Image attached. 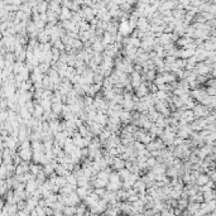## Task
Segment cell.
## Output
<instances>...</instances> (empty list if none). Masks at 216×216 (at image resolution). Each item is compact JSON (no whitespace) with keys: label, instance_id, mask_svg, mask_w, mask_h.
I'll list each match as a JSON object with an SVG mask.
<instances>
[{"label":"cell","instance_id":"1","mask_svg":"<svg viewBox=\"0 0 216 216\" xmlns=\"http://www.w3.org/2000/svg\"><path fill=\"white\" fill-rule=\"evenodd\" d=\"M119 119L121 121V124H128L129 121L131 120V111H128V110H121L119 113Z\"/></svg>","mask_w":216,"mask_h":216},{"label":"cell","instance_id":"2","mask_svg":"<svg viewBox=\"0 0 216 216\" xmlns=\"http://www.w3.org/2000/svg\"><path fill=\"white\" fill-rule=\"evenodd\" d=\"M124 166H125V161H124V159H121L120 157H116V155H115V157H114V161H113V164H111L113 169L118 171V169L123 168Z\"/></svg>","mask_w":216,"mask_h":216},{"label":"cell","instance_id":"3","mask_svg":"<svg viewBox=\"0 0 216 216\" xmlns=\"http://www.w3.org/2000/svg\"><path fill=\"white\" fill-rule=\"evenodd\" d=\"M116 172H118V175H119L120 180H123V181L128 180V178H129V175H130V172H129V169H127V168H125V167H123V168H120V169H118Z\"/></svg>","mask_w":216,"mask_h":216},{"label":"cell","instance_id":"4","mask_svg":"<svg viewBox=\"0 0 216 216\" xmlns=\"http://www.w3.org/2000/svg\"><path fill=\"white\" fill-rule=\"evenodd\" d=\"M180 175V171L175 168V167H169L168 169H166V176L171 177V178H175V177H178Z\"/></svg>","mask_w":216,"mask_h":216},{"label":"cell","instance_id":"5","mask_svg":"<svg viewBox=\"0 0 216 216\" xmlns=\"http://www.w3.org/2000/svg\"><path fill=\"white\" fill-rule=\"evenodd\" d=\"M75 191H76V193L78 195V197L81 198V200H83V198H85V197L89 195V191H87V188H86V187H81V186H80L78 188L76 187Z\"/></svg>","mask_w":216,"mask_h":216},{"label":"cell","instance_id":"6","mask_svg":"<svg viewBox=\"0 0 216 216\" xmlns=\"http://www.w3.org/2000/svg\"><path fill=\"white\" fill-rule=\"evenodd\" d=\"M171 92H166L163 91V90H157V91L154 92V95L157 96V99L158 100H167V97L169 96Z\"/></svg>","mask_w":216,"mask_h":216},{"label":"cell","instance_id":"7","mask_svg":"<svg viewBox=\"0 0 216 216\" xmlns=\"http://www.w3.org/2000/svg\"><path fill=\"white\" fill-rule=\"evenodd\" d=\"M131 30V27L129 25L128 23H121L120 24V34H124V36H127V34Z\"/></svg>","mask_w":216,"mask_h":216},{"label":"cell","instance_id":"8","mask_svg":"<svg viewBox=\"0 0 216 216\" xmlns=\"http://www.w3.org/2000/svg\"><path fill=\"white\" fill-rule=\"evenodd\" d=\"M66 181H67V183L72 184V186H77V178L72 175V172L68 176H66Z\"/></svg>","mask_w":216,"mask_h":216},{"label":"cell","instance_id":"9","mask_svg":"<svg viewBox=\"0 0 216 216\" xmlns=\"http://www.w3.org/2000/svg\"><path fill=\"white\" fill-rule=\"evenodd\" d=\"M51 110L53 111V113H57V114H60L61 111H62V104H61V102H52Z\"/></svg>","mask_w":216,"mask_h":216},{"label":"cell","instance_id":"10","mask_svg":"<svg viewBox=\"0 0 216 216\" xmlns=\"http://www.w3.org/2000/svg\"><path fill=\"white\" fill-rule=\"evenodd\" d=\"M202 46H204V50L205 51H215V42L207 41V42H205Z\"/></svg>","mask_w":216,"mask_h":216},{"label":"cell","instance_id":"11","mask_svg":"<svg viewBox=\"0 0 216 216\" xmlns=\"http://www.w3.org/2000/svg\"><path fill=\"white\" fill-rule=\"evenodd\" d=\"M85 211H86V205L85 204H77V207H76V212L75 214H78V215H82V214H85Z\"/></svg>","mask_w":216,"mask_h":216},{"label":"cell","instance_id":"12","mask_svg":"<svg viewBox=\"0 0 216 216\" xmlns=\"http://www.w3.org/2000/svg\"><path fill=\"white\" fill-rule=\"evenodd\" d=\"M92 50H94V52H99V53H100V52L104 50L102 43H100V42H96V43L92 46Z\"/></svg>","mask_w":216,"mask_h":216},{"label":"cell","instance_id":"13","mask_svg":"<svg viewBox=\"0 0 216 216\" xmlns=\"http://www.w3.org/2000/svg\"><path fill=\"white\" fill-rule=\"evenodd\" d=\"M48 68H50V63H48V62H43V63L41 65V72H47Z\"/></svg>","mask_w":216,"mask_h":216},{"label":"cell","instance_id":"14","mask_svg":"<svg viewBox=\"0 0 216 216\" xmlns=\"http://www.w3.org/2000/svg\"><path fill=\"white\" fill-rule=\"evenodd\" d=\"M30 169H32V172L34 173V176H36V175H38V173H39V171H41V168H39V167H38V166H32V167H30Z\"/></svg>","mask_w":216,"mask_h":216},{"label":"cell","instance_id":"15","mask_svg":"<svg viewBox=\"0 0 216 216\" xmlns=\"http://www.w3.org/2000/svg\"><path fill=\"white\" fill-rule=\"evenodd\" d=\"M22 154H23L22 157H23V158H24V159H29V158H30V153H29V152H28V151H25V152H23V153H22Z\"/></svg>","mask_w":216,"mask_h":216}]
</instances>
